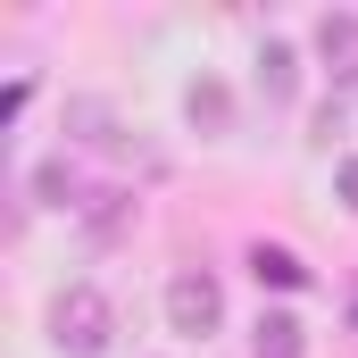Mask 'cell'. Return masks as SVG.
<instances>
[{
  "instance_id": "obj_1",
  "label": "cell",
  "mask_w": 358,
  "mask_h": 358,
  "mask_svg": "<svg viewBox=\"0 0 358 358\" xmlns=\"http://www.w3.org/2000/svg\"><path fill=\"white\" fill-rule=\"evenodd\" d=\"M108 334H117V308H108L92 283H67V292L50 300V342H59L67 358H100Z\"/></svg>"
},
{
  "instance_id": "obj_2",
  "label": "cell",
  "mask_w": 358,
  "mask_h": 358,
  "mask_svg": "<svg viewBox=\"0 0 358 358\" xmlns=\"http://www.w3.org/2000/svg\"><path fill=\"white\" fill-rule=\"evenodd\" d=\"M167 325L192 334V342H208V334L225 325V292H217V275H208V267H183L176 283H167Z\"/></svg>"
},
{
  "instance_id": "obj_3",
  "label": "cell",
  "mask_w": 358,
  "mask_h": 358,
  "mask_svg": "<svg viewBox=\"0 0 358 358\" xmlns=\"http://www.w3.org/2000/svg\"><path fill=\"white\" fill-rule=\"evenodd\" d=\"M317 59H325V76L342 92L358 84V17L350 8H325V17H317Z\"/></svg>"
},
{
  "instance_id": "obj_4",
  "label": "cell",
  "mask_w": 358,
  "mask_h": 358,
  "mask_svg": "<svg viewBox=\"0 0 358 358\" xmlns=\"http://www.w3.org/2000/svg\"><path fill=\"white\" fill-rule=\"evenodd\" d=\"M250 358H308V325H300L292 308H259V325H250Z\"/></svg>"
},
{
  "instance_id": "obj_5",
  "label": "cell",
  "mask_w": 358,
  "mask_h": 358,
  "mask_svg": "<svg viewBox=\"0 0 358 358\" xmlns=\"http://www.w3.org/2000/svg\"><path fill=\"white\" fill-rule=\"evenodd\" d=\"M250 275H259L267 292H300V283H308V267H300L283 242H250Z\"/></svg>"
},
{
  "instance_id": "obj_6",
  "label": "cell",
  "mask_w": 358,
  "mask_h": 358,
  "mask_svg": "<svg viewBox=\"0 0 358 358\" xmlns=\"http://www.w3.org/2000/svg\"><path fill=\"white\" fill-rule=\"evenodd\" d=\"M183 117H192L200 134H225V117H234V100H225V84H208V76H200V84L183 92Z\"/></svg>"
},
{
  "instance_id": "obj_7",
  "label": "cell",
  "mask_w": 358,
  "mask_h": 358,
  "mask_svg": "<svg viewBox=\"0 0 358 358\" xmlns=\"http://www.w3.org/2000/svg\"><path fill=\"white\" fill-rule=\"evenodd\" d=\"M259 92H267V100H292V92H300V59H292L283 42L259 50Z\"/></svg>"
},
{
  "instance_id": "obj_8",
  "label": "cell",
  "mask_w": 358,
  "mask_h": 358,
  "mask_svg": "<svg viewBox=\"0 0 358 358\" xmlns=\"http://www.w3.org/2000/svg\"><path fill=\"white\" fill-rule=\"evenodd\" d=\"M34 192H42L50 208H67V200H76V167H67V159H50V167L34 176Z\"/></svg>"
},
{
  "instance_id": "obj_9",
  "label": "cell",
  "mask_w": 358,
  "mask_h": 358,
  "mask_svg": "<svg viewBox=\"0 0 358 358\" xmlns=\"http://www.w3.org/2000/svg\"><path fill=\"white\" fill-rule=\"evenodd\" d=\"M334 192H342V208H358V159H342V167H334Z\"/></svg>"
}]
</instances>
